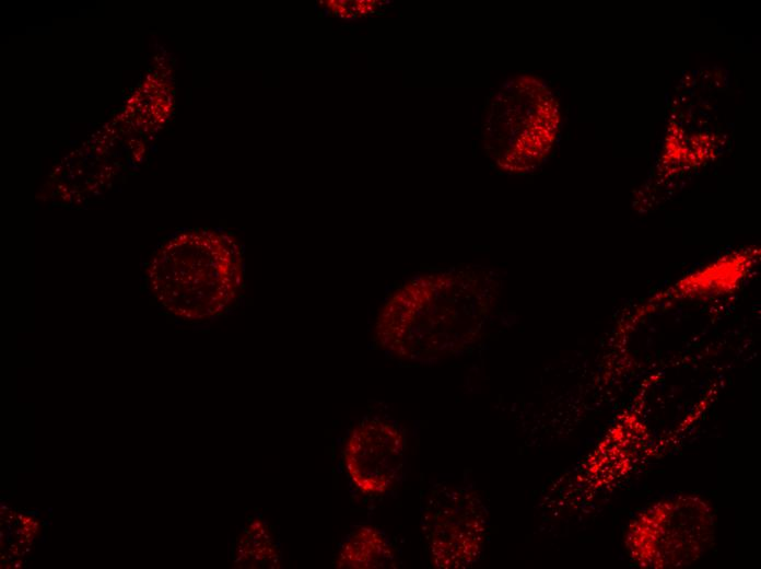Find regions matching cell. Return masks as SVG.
<instances>
[{"label":"cell","instance_id":"cell-1","mask_svg":"<svg viewBox=\"0 0 761 569\" xmlns=\"http://www.w3.org/2000/svg\"><path fill=\"white\" fill-rule=\"evenodd\" d=\"M164 251L161 263H172L165 276L174 288L164 293L172 311L177 300L183 302L175 314L186 318L212 317L235 300L242 287L243 259L239 246L227 234L198 230L182 233Z\"/></svg>","mask_w":761,"mask_h":569},{"label":"cell","instance_id":"cell-2","mask_svg":"<svg viewBox=\"0 0 761 569\" xmlns=\"http://www.w3.org/2000/svg\"><path fill=\"white\" fill-rule=\"evenodd\" d=\"M406 438L393 421L383 418L362 420L350 432L343 464L354 487L365 495L390 490L401 476Z\"/></svg>","mask_w":761,"mask_h":569},{"label":"cell","instance_id":"cell-3","mask_svg":"<svg viewBox=\"0 0 761 569\" xmlns=\"http://www.w3.org/2000/svg\"><path fill=\"white\" fill-rule=\"evenodd\" d=\"M425 522L437 567L465 568L478 560L484 545L487 516L472 493L452 491L440 497Z\"/></svg>","mask_w":761,"mask_h":569},{"label":"cell","instance_id":"cell-4","mask_svg":"<svg viewBox=\"0 0 761 569\" xmlns=\"http://www.w3.org/2000/svg\"><path fill=\"white\" fill-rule=\"evenodd\" d=\"M386 535L376 527L362 525L348 534L337 559L339 568H385L394 561Z\"/></svg>","mask_w":761,"mask_h":569},{"label":"cell","instance_id":"cell-5","mask_svg":"<svg viewBox=\"0 0 761 569\" xmlns=\"http://www.w3.org/2000/svg\"><path fill=\"white\" fill-rule=\"evenodd\" d=\"M245 542L246 544L244 546L241 545V547H253L250 555L256 564L266 567H277L279 564L277 545L262 522L256 520L250 524Z\"/></svg>","mask_w":761,"mask_h":569}]
</instances>
